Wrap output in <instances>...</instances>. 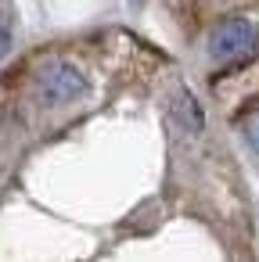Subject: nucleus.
I'll return each mask as SVG.
<instances>
[{
	"mask_svg": "<svg viewBox=\"0 0 259 262\" xmlns=\"http://www.w3.org/2000/svg\"><path fill=\"white\" fill-rule=\"evenodd\" d=\"M33 94H36L40 108H47V112L69 108V104H76L87 94V72L76 61H69V58H54V61H47L40 69Z\"/></svg>",
	"mask_w": 259,
	"mask_h": 262,
	"instance_id": "obj_1",
	"label": "nucleus"
},
{
	"mask_svg": "<svg viewBox=\"0 0 259 262\" xmlns=\"http://www.w3.org/2000/svg\"><path fill=\"white\" fill-rule=\"evenodd\" d=\"M259 47V26L252 18H227L209 33V61L212 65H237L245 58H252Z\"/></svg>",
	"mask_w": 259,
	"mask_h": 262,
	"instance_id": "obj_2",
	"label": "nucleus"
},
{
	"mask_svg": "<svg viewBox=\"0 0 259 262\" xmlns=\"http://www.w3.org/2000/svg\"><path fill=\"white\" fill-rule=\"evenodd\" d=\"M173 119H180L191 133L202 129V108H198V101H194L191 94H176V101H173Z\"/></svg>",
	"mask_w": 259,
	"mask_h": 262,
	"instance_id": "obj_3",
	"label": "nucleus"
},
{
	"mask_svg": "<svg viewBox=\"0 0 259 262\" xmlns=\"http://www.w3.org/2000/svg\"><path fill=\"white\" fill-rule=\"evenodd\" d=\"M241 137H245V144L259 155V112H248V115L241 119Z\"/></svg>",
	"mask_w": 259,
	"mask_h": 262,
	"instance_id": "obj_4",
	"label": "nucleus"
},
{
	"mask_svg": "<svg viewBox=\"0 0 259 262\" xmlns=\"http://www.w3.org/2000/svg\"><path fill=\"white\" fill-rule=\"evenodd\" d=\"M8 47H11V36H8L4 29H0V58H4V54H8Z\"/></svg>",
	"mask_w": 259,
	"mask_h": 262,
	"instance_id": "obj_5",
	"label": "nucleus"
}]
</instances>
